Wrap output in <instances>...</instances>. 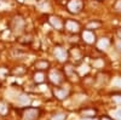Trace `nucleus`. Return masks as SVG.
I'll use <instances>...</instances> for the list:
<instances>
[{
  "label": "nucleus",
  "instance_id": "23",
  "mask_svg": "<svg viewBox=\"0 0 121 120\" xmlns=\"http://www.w3.org/2000/svg\"><path fill=\"white\" fill-rule=\"evenodd\" d=\"M113 102H114L115 104H117V106H121V93L113 96Z\"/></svg>",
  "mask_w": 121,
  "mask_h": 120
},
{
  "label": "nucleus",
  "instance_id": "28",
  "mask_svg": "<svg viewBox=\"0 0 121 120\" xmlns=\"http://www.w3.org/2000/svg\"><path fill=\"white\" fill-rule=\"evenodd\" d=\"M82 120H95V119H82Z\"/></svg>",
  "mask_w": 121,
  "mask_h": 120
},
{
  "label": "nucleus",
  "instance_id": "6",
  "mask_svg": "<svg viewBox=\"0 0 121 120\" xmlns=\"http://www.w3.org/2000/svg\"><path fill=\"white\" fill-rule=\"evenodd\" d=\"M84 9V1L82 0H68L67 3V10L73 13V15H79Z\"/></svg>",
  "mask_w": 121,
  "mask_h": 120
},
{
  "label": "nucleus",
  "instance_id": "8",
  "mask_svg": "<svg viewBox=\"0 0 121 120\" xmlns=\"http://www.w3.org/2000/svg\"><path fill=\"white\" fill-rule=\"evenodd\" d=\"M63 73H64V76L68 78L69 80H72V81H78L79 80V75L75 71V66L73 63L67 62L63 68Z\"/></svg>",
  "mask_w": 121,
  "mask_h": 120
},
{
  "label": "nucleus",
  "instance_id": "22",
  "mask_svg": "<svg viewBox=\"0 0 121 120\" xmlns=\"http://www.w3.org/2000/svg\"><path fill=\"white\" fill-rule=\"evenodd\" d=\"M114 12L117 15H121V0H116L114 4Z\"/></svg>",
  "mask_w": 121,
  "mask_h": 120
},
{
  "label": "nucleus",
  "instance_id": "21",
  "mask_svg": "<svg viewBox=\"0 0 121 120\" xmlns=\"http://www.w3.org/2000/svg\"><path fill=\"white\" fill-rule=\"evenodd\" d=\"M67 119V113H63V112H58V113H55L50 120H65Z\"/></svg>",
  "mask_w": 121,
  "mask_h": 120
},
{
  "label": "nucleus",
  "instance_id": "2",
  "mask_svg": "<svg viewBox=\"0 0 121 120\" xmlns=\"http://www.w3.org/2000/svg\"><path fill=\"white\" fill-rule=\"evenodd\" d=\"M47 79L48 81L51 83L52 85L55 86H60L63 83H64V73L63 71H60V69H57V68H50L47 71Z\"/></svg>",
  "mask_w": 121,
  "mask_h": 120
},
{
  "label": "nucleus",
  "instance_id": "1",
  "mask_svg": "<svg viewBox=\"0 0 121 120\" xmlns=\"http://www.w3.org/2000/svg\"><path fill=\"white\" fill-rule=\"evenodd\" d=\"M9 27H10V31H11L12 34L19 36L22 35L26 31V19L23 16L21 15H15L11 19H10V23H9Z\"/></svg>",
  "mask_w": 121,
  "mask_h": 120
},
{
  "label": "nucleus",
  "instance_id": "11",
  "mask_svg": "<svg viewBox=\"0 0 121 120\" xmlns=\"http://www.w3.org/2000/svg\"><path fill=\"white\" fill-rule=\"evenodd\" d=\"M81 40L87 45H95L97 43V36H96L93 31L85 29V31H82V33H81Z\"/></svg>",
  "mask_w": 121,
  "mask_h": 120
},
{
  "label": "nucleus",
  "instance_id": "12",
  "mask_svg": "<svg viewBox=\"0 0 121 120\" xmlns=\"http://www.w3.org/2000/svg\"><path fill=\"white\" fill-rule=\"evenodd\" d=\"M80 115L84 119H95L97 116V109L92 107H86L80 109Z\"/></svg>",
  "mask_w": 121,
  "mask_h": 120
},
{
  "label": "nucleus",
  "instance_id": "17",
  "mask_svg": "<svg viewBox=\"0 0 121 120\" xmlns=\"http://www.w3.org/2000/svg\"><path fill=\"white\" fill-rule=\"evenodd\" d=\"M103 26V22L102 21H98V19H92V21H90L87 24H86V29H88V31H97V29L102 28Z\"/></svg>",
  "mask_w": 121,
  "mask_h": 120
},
{
  "label": "nucleus",
  "instance_id": "20",
  "mask_svg": "<svg viewBox=\"0 0 121 120\" xmlns=\"http://www.w3.org/2000/svg\"><path fill=\"white\" fill-rule=\"evenodd\" d=\"M18 102H19V104H22V106H29L30 97L28 95H21L18 97Z\"/></svg>",
  "mask_w": 121,
  "mask_h": 120
},
{
  "label": "nucleus",
  "instance_id": "16",
  "mask_svg": "<svg viewBox=\"0 0 121 120\" xmlns=\"http://www.w3.org/2000/svg\"><path fill=\"white\" fill-rule=\"evenodd\" d=\"M33 81L35 84H44L46 81V74H45V72L35 71V73L33 75Z\"/></svg>",
  "mask_w": 121,
  "mask_h": 120
},
{
  "label": "nucleus",
  "instance_id": "25",
  "mask_svg": "<svg viewBox=\"0 0 121 120\" xmlns=\"http://www.w3.org/2000/svg\"><path fill=\"white\" fill-rule=\"evenodd\" d=\"M115 47H116V50H117V52H120V53H121V40H120V39L116 41Z\"/></svg>",
  "mask_w": 121,
  "mask_h": 120
},
{
  "label": "nucleus",
  "instance_id": "9",
  "mask_svg": "<svg viewBox=\"0 0 121 120\" xmlns=\"http://www.w3.org/2000/svg\"><path fill=\"white\" fill-rule=\"evenodd\" d=\"M48 24L51 26L53 29H56V31H63L64 29V19L60 18L59 16H56V15H51L48 16V19H47Z\"/></svg>",
  "mask_w": 121,
  "mask_h": 120
},
{
  "label": "nucleus",
  "instance_id": "7",
  "mask_svg": "<svg viewBox=\"0 0 121 120\" xmlns=\"http://www.w3.org/2000/svg\"><path fill=\"white\" fill-rule=\"evenodd\" d=\"M53 56L56 57V59L60 63H67L69 59V55H68V50H65L62 46H55L53 49Z\"/></svg>",
  "mask_w": 121,
  "mask_h": 120
},
{
  "label": "nucleus",
  "instance_id": "5",
  "mask_svg": "<svg viewBox=\"0 0 121 120\" xmlns=\"http://www.w3.org/2000/svg\"><path fill=\"white\" fill-rule=\"evenodd\" d=\"M64 31H67L69 34H79L81 32V24L76 19H65L64 21Z\"/></svg>",
  "mask_w": 121,
  "mask_h": 120
},
{
  "label": "nucleus",
  "instance_id": "18",
  "mask_svg": "<svg viewBox=\"0 0 121 120\" xmlns=\"http://www.w3.org/2000/svg\"><path fill=\"white\" fill-rule=\"evenodd\" d=\"M96 44H97V47H98V50L108 49V47L110 46V40H109L108 38H102V39H100L99 41H97Z\"/></svg>",
  "mask_w": 121,
  "mask_h": 120
},
{
  "label": "nucleus",
  "instance_id": "3",
  "mask_svg": "<svg viewBox=\"0 0 121 120\" xmlns=\"http://www.w3.org/2000/svg\"><path fill=\"white\" fill-rule=\"evenodd\" d=\"M68 55H69V59L72 61V63L74 66L81 63L82 59H84V51L78 45H73L70 47L68 50Z\"/></svg>",
  "mask_w": 121,
  "mask_h": 120
},
{
  "label": "nucleus",
  "instance_id": "30",
  "mask_svg": "<svg viewBox=\"0 0 121 120\" xmlns=\"http://www.w3.org/2000/svg\"><path fill=\"white\" fill-rule=\"evenodd\" d=\"M0 18H1V17H0Z\"/></svg>",
  "mask_w": 121,
  "mask_h": 120
},
{
  "label": "nucleus",
  "instance_id": "27",
  "mask_svg": "<svg viewBox=\"0 0 121 120\" xmlns=\"http://www.w3.org/2000/svg\"><path fill=\"white\" fill-rule=\"evenodd\" d=\"M116 35H117V38H119V39L121 40V27L116 29Z\"/></svg>",
  "mask_w": 121,
  "mask_h": 120
},
{
  "label": "nucleus",
  "instance_id": "10",
  "mask_svg": "<svg viewBox=\"0 0 121 120\" xmlns=\"http://www.w3.org/2000/svg\"><path fill=\"white\" fill-rule=\"evenodd\" d=\"M52 93H53L55 98H57L58 101H64L65 98L69 97L70 90L65 89V87H60V86H55L52 90Z\"/></svg>",
  "mask_w": 121,
  "mask_h": 120
},
{
  "label": "nucleus",
  "instance_id": "26",
  "mask_svg": "<svg viewBox=\"0 0 121 120\" xmlns=\"http://www.w3.org/2000/svg\"><path fill=\"white\" fill-rule=\"evenodd\" d=\"M99 120H114V119L112 116H109V115H102Z\"/></svg>",
  "mask_w": 121,
  "mask_h": 120
},
{
  "label": "nucleus",
  "instance_id": "19",
  "mask_svg": "<svg viewBox=\"0 0 121 120\" xmlns=\"http://www.w3.org/2000/svg\"><path fill=\"white\" fill-rule=\"evenodd\" d=\"M10 111V107L5 101H0V115H7Z\"/></svg>",
  "mask_w": 121,
  "mask_h": 120
},
{
  "label": "nucleus",
  "instance_id": "24",
  "mask_svg": "<svg viewBox=\"0 0 121 120\" xmlns=\"http://www.w3.org/2000/svg\"><path fill=\"white\" fill-rule=\"evenodd\" d=\"M114 116H115L116 120H121V108L114 112Z\"/></svg>",
  "mask_w": 121,
  "mask_h": 120
},
{
  "label": "nucleus",
  "instance_id": "4",
  "mask_svg": "<svg viewBox=\"0 0 121 120\" xmlns=\"http://www.w3.org/2000/svg\"><path fill=\"white\" fill-rule=\"evenodd\" d=\"M40 114H41V111L39 108L27 106L22 109L21 118H22V120H36L40 118Z\"/></svg>",
  "mask_w": 121,
  "mask_h": 120
},
{
  "label": "nucleus",
  "instance_id": "13",
  "mask_svg": "<svg viewBox=\"0 0 121 120\" xmlns=\"http://www.w3.org/2000/svg\"><path fill=\"white\" fill-rule=\"evenodd\" d=\"M34 68L35 71H40V72H47L51 68V63L47 59H38L34 63Z\"/></svg>",
  "mask_w": 121,
  "mask_h": 120
},
{
  "label": "nucleus",
  "instance_id": "14",
  "mask_svg": "<svg viewBox=\"0 0 121 120\" xmlns=\"http://www.w3.org/2000/svg\"><path fill=\"white\" fill-rule=\"evenodd\" d=\"M34 40H35V38L32 33H23L22 35L18 36L17 41L22 45H32Z\"/></svg>",
  "mask_w": 121,
  "mask_h": 120
},
{
  "label": "nucleus",
  "instance_id": "29",
  "mask_svg": "<svg viewBox=\"0 0 121 120\" xmlns=\"http://www.w3.org/2000/svg\"><path fill=\"white\" fill-rule=\"evenodd\" d=\"M98 1H103V0H98Z\"/></svg>",
  "mask_w": 121,
  "mask_h": 120
},
{
  "label": "nucleus",
  "instance_id": "15",
  "mask_svg": "<svg viewBox=\"0 0 121 120\" xmlns=\"http://www.w3.org/2000/svg\"><path fill=\"white\" fill-rule=\"evenodd\" d=\"M27 67L24 66H16L15 68L11 69V72H10V74L13 75V76H23L27 74Z\"/></svg>",
  "mask_w": 121,
  "mask_h": 120
}]
</instances>
